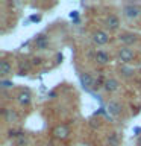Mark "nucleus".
Here are the masks:
<instances>
[{"label":"nucleus","instance_id":"f257e3e1","mask_svg":"<svg viewBox=\"0 0 141 146\" xmlns=\"http://www.w3.org/2000/svg\"><path fill=\"white\" fill-rule=\"evenodd\" d=\"M118 58H120L121 62H130L132 59H134V52L126 47V46H123V47L118 49Z\"/></svg>","mask_w":141,"mask_h":146},{"label":"nucleus","instance_id":"f03ea898","mask_svg":"<svg viewBox=\"0 0 141 146\" xmlns=\"http://www.w3.org/2000/svg\"><path fill=\"white\" fill-rule=\"evenodd\" d=\"M80 82H82V87H84L85 90H91V88H96V81L91 78L88 73H82L80 75Z\"/></svg>","mask_w":141,"mask_h":146},{"label":"nucleus","instance_id":"7ed1b4c3","mask_svg":"<svg viewBox=\"0 0 141 146\" xmlns=\"http://www.w3.org/2000/svg\"><path fill=\"white\" fill-rule=\"evenodd\" d=\"M68 134H70V129H68L67 125H58V126L53 129V135L56 137V139H61V140L67 139Z\"/></svg>","mask_w":141,"mask_h":146},{"label":"nucleus","instance_id":"20e7f679","mask_svg":"<svg viewBox=\"0 0 141 146\" xmlns=\"http://www.w3.org/2000/svg\"><path fill=\"white\" fill-rule=\"evenodd\" d=\"M105 23H106V27L109 31H115V29H118V26H120V20H118V17L115 14H109Z\"/></svg>","mask_w":141,"mask_h":146},{"label":"nucleus","instance_id":"39448f33","mask_svg":"<svg viewBox=\"0 0 141 146\" xmlns=\"http://www.w3.org/2000/svg\"><path fill=\"white\" fill-rule=\"evenodd\" d=\"M93 40H94L96 44L102 46V44H106L108 41H109V35H108L105 31H97V32L93 35Z\"/></svg>","mask_w":141,"mask_h":146},{"label":"nucleus","instance_id":"423d86ee","mask_svg":"<svg viewBox=\"0 0 141 146\" xmlns=\"http://www.w3.org/2000/svg\"><path fill=\"white\" fill-rule=\"evenodd\" d=\"M123 11H125V15L127 18H136L140 15V8L135 6V5H126Z\"/></svg>","mask_w":141,"mask_h":146},{"label":"nucleus","instance_id":"0eeeda50","mask_svg":"<svg viewBox=\"0 0 141 146\" xmlns=\"http://www.w3.org/2000/svg\"><path fill=\"white\" fill-rule=\"evenodd\" d=\"M47 46H49V38L45 35H38L35 38V47L36 49L44 50V49H47Z\"/></svg>","mask_w":141,"mask_h":146},{"label":"nucleus","instance_id":"6e6552de","mask_svg":"<svg viewBox=\"0 0 141 146\" xmlns=\"http://www.w3.org/2000/svg\"><path fill=\"white\" fill-rule=\"evenodd\" d=\"M103 85H105V90L106 91H115V90H118V87H120V84H118V81L117 79H114V78H109V79H106L103 82Z\"/></svg>","mask_w":141,"mask_h":146},{"label":"nucleus","instance_id":"1a4fd4ad","mask_svg":"<svg viewBox=\"0 0 141 146\" xmlns=\"http://www.w3.org/2000/svg\"><path fill=\"white\" fill-rule=\"evenodd\" d=\"M2 113H3L5 119H6V122H9V123H14V122H17V120H18V114L14 111V110L3 108V110H2Z\"/></svg>","mask_w":141,"mask_h":146},{"label":"nucleus","instance_id":"9d476101","mask_svg":"<svg viewBox=\"0 0 141 146\" xmlns=\"http://www.w3.org/2000/svg\"><path fill=\"white\" fill-rule=\"evenodd\" d=\"M118 40H120L123 44H126V47H127L129 44H134V43H136V41H138V38H136L135 35H132V34H123V35L118 36Z\"/></svg>","mask_w":141,"mask_h":146},{"label":"nucleus","instance_id":"9b49d317","mask_svg":"<svg viewBox=\"0 0 141 146\" xmlns=\"http://www.w3.org/2000/svg\"><path fill=\"white\" fill-rule=\"evenodd\" d=\"M11 73H12V66L6 59H2L0 61V75L6 76V75H11Z\"/></svg>","mask_w":141,"mask_h":146},{"label":"nucleus","instance_id":"f8f14e48","mask_svg":"<svg viewBox=\"0 0 141 146\" xmlns=\"http://www.w3.org/2000/svg\"><path fill=\"white\" fill-rule=\"evenodd\" d=\"M17 100L21 105H29L30 104V93L29 91H20L18 96H17Z\"/></svg>","mask_w":141,"mask_h":146},{"label":"nucleus","instance_id":"ddd939ff","mask_svg":"<svg viewBox=\"0 0 141 146\" xmlns=\"http://www.w3.org/2000/svg\"><path fill=\"white\" fill-rule=\"evenodd\" d=\"M108 111L114 114V116H117V114H120L121 113V105L115 102V100H111V102L108 104Z\"/></svg>","mask_w":141,"mask_h":146},{"label":"nucleus","instance_id":"4468645a","mask_svg":"<svg viewBox=\"0 0 141 146\" xmlns=\"http://www.w3.org/2000/svg\"><path fill=\"white\" fill-rule=\"evenodd\" d=\"M94 58H96V61H97L99 64H102V66H105V64H108V62H109V56H108V53L102 52V50L96 52Z\"/></svg>","mask_w":141,"mask_h":146},{"label":"nucleus","instance_id":"2eb2a0df","mask_svg":"<svg viewBox=\"0 0 141 146\" xmlns=\"http://www.w3.org/2000/svg\"><path fill=\"white\" fill-rule=\"evenodd\" d=\"M106 141L109 146H118V143H120V140H118V135L115 134V132H111L108 137H106Z\"/></svg>","mask_w":141,"mask_h":146},{"label":"nucleus","instance_id":"dca6fc26","mask_svg":"<svg viewBox=\"0 0 141 146\" xmlns=\"http://www.w3.org/2000/svg\"><path fill=\"white\" fill-rule=\"evenodd\" d=\"M12 85H14V84H12L11 81H5V79H3V81H0V87H2L3 90H6V88H12Z\"/></svg>","mask_w":141,"mask_h":146},{"label":"nucleus","instance_id":"f3484780","mask_svg":"<svg viewBox=\"0 0 141 146\" xmlns=\"http://www.w3.org/2000/svg\"><path fill=\"white\" fill-rule=\"evenodd\" d=\"M26 145H27V140L24 139V134H23L17 139V146H26Z\"/></svg>","mask_w":141,"mask_h":146},{"label":"nucleus","instance_id":"a211bd4d","mask_svg":"<svg viewBox=\"0 0 141 146\" xmlns=\"http://www.w3.org/2000/svg\"><path fill=\"white\" fill-rule=\"evenodd\" d=\"M29 20H30V21H34V23H36V21H40V20H41V15H38V14H34V15H30V17H29Z\"/></svg>","mask_w":141,"mask_h":146},{"label":"nucleus","instance_id":"6ab92c4d","mask_svg":"<svg viewBox=\"0 0 141 146\" xmlns=\"http://www.w3.org/2000/svg\"><path fill=\"white\" fill-rule=\"evenodd\" d=\"M77 15H79V14H77V11L70 12V18H74V21H76V23H77Z\"/></svg>","mask_w":141,"mask_h":146},{"label":"nucleus","instance_id":"aec40b11","mask_svg":"<svg viewBox=\"0 0 141 146\" xmlns=\"http://www.w3.org/2000/svg\"><path fill=\"white\" fill-rule=\"evenodd\" d=\"M49 96H50V98H55V96H56V93H55V91H50Z\"/></svg>","mask_w":141,"mask_h":146},{"label":"nucleus","instance_id":"412c9836","mask_svg":"<svg viewBox=\"0 0 141 146\" xmlns=\"http://www.w3.org/2000/svg\"><path fill=\"white\" fill-rule=\"evenodd\" d=\"M135 132H136V134H140V132H141V128H135V129H134Z\"/></svg>","mask_w":141,"mask_h":146},{"label":"nucleus","instance_id":"4be33fe9","mask_svg":"<svg viewBox=\"0 0 141 146\" xmlns=\"http://www.w3.org/2000/svg\"><path fill=\"white\" fill-rule=\"evenodd\" d=\"M138 145L141 146V135H140V139H138Z\"/></svg>","mask_w":141,"mask_h":146}]
</instances>
